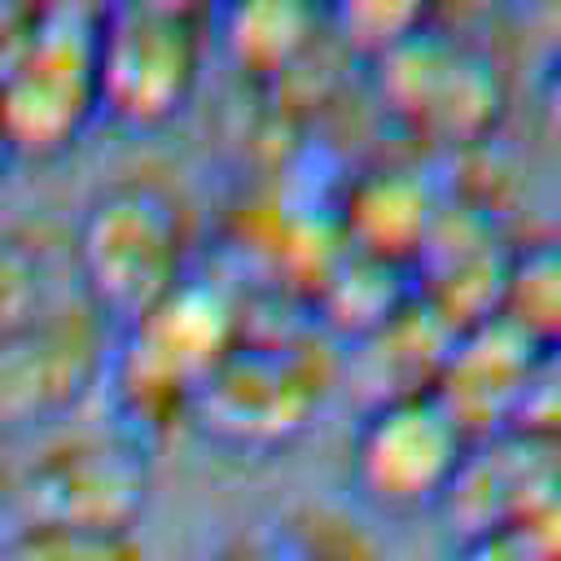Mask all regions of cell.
<instances>
[{
    "label": "cell",
    "instance_id": "1",
    "mask_svg": "<svg viewBox=\"0 0 561 561\" xmlns=\"http://www.w3.org/2000/svg\"><path fill=\"white\" fill-rule=\"evenodd\" d=\"M193 210L175 184L149 171L101 184L70 232L75 294L110 324H127L167 298L193 267Z\"/></svg>",
    "mask_w": 561,
    "mask_h": 561
},
{
    "label": "cell",
    "instance_id": "2",
    "mask_svg": "<svg viewBox=\"0 0 561 561\" xmlns=\"http://www.w3.org/2000/svg\"><path fill=\"white\" fill-rule=\"evenodd\" d=\"M241 337V316L219 280L184 276L149 311L114 329L105 394L114 425L153 447L188 421L193 390Z\"/></svg>",
    "mask_w": 561,
    "mask_h": 561
},
{
    "label": "cell",
    "instance_id": "3",
    "mask_svg": "<svg viewBox=\"0 0 561 561\" xmlns=\"http://www.w3.org/2000/svg\"><path fill=\"white\" fill-rule=\"evenodd\" d=\"M96 114V4H31L0 70V136L13 162L66 153Z\"/></svg>",
    "mask_w": 561,
    "mask_h": 561
},
{
    "label": "cell",
    "instance_id": "4",
    "mask_svg": "<svg viewBox=\"0 0 561 561\" xmlns=\"http://www.w3.org/2000/svg\"><path fill=\"white\" fill-rule=\"evenodd\" d=\"M210 53V9L188 0L96 4V101L131 131L171 123L197 92Z\"/></svg>",
    "mask_w": 561,
    "mask_h": 561
},
{
    "label": "cell",
    "instance_id": "5",
    "mask_svg": "<svg viewBox=\"0 0 561 561\" xmlns=\"http://www.w3.org/2000/svg\"><path fill=\"white\" fill-rule=\"evenodd\" d=\"M114 329L79 298H57L0 324V438L44 430L105 381Z\"/></svg>",
    "mask_w": 561,
    "mask_h": 561
},
{
    "label": "cell",
    "instance_id": "6",
    "mask_svg": "<svg viewBox=\"0 0 561 561\" xmlns=\"http://www.w3.org/2000/svg\"><path fill=\"white\" fill-rule=\"evenodd\" d=\"M373 70L381 79V101L412 131L443 145L482 140L508 101L500 57L478 39L438 26L434 13L377 57Z\"/></svg>",
    "mask_w": 561,
    "mask_h": 561
},
{
    "label": "cell",
    "instance_id": "7",
    "mask_svg": "<svg viewBox=\"0 0 561 561\" xmlns=\"http://www.w3.org/2000/svg\"><path fill=\"white\" fill-rule=\"evenodd\" d=\"M153 491V447L114 421L70 434L13 469V522L136 530Z\"/></svg>",
    "mask_w": 561,
    "mask_h": 561
},
{
    "label": "cell",
    "instance_id": "8",
    "mask_svg": "<svg viewBox=\"0 0 561 561\" xmlns=\"http://www.w3.org/2000/svg\"><path fill=\"white\" fill-rule=\"evenodd\" d=\"M469 451L465 425L430 390H399L373 399L351 438V482L386 513H416L443 504Z\"/></svg>",
    "mask_w": 561,
    "mask_h": 561
},
{
    "label": "cell",
    "instance_id": "9",
    "mask_svg": "<svg viewBox=\"0 0 561 561\" xmlns=\"http://www.w3.org/2000/svg\"><path fill=\"white\" fill-rule=\"evenodd\" d=\"M316 399H320V386L298 364L294 346L259 342L241 329L228 355L193 390L188 421L224 447L254 451L298 434Z\"/></svg>",
    "mask_w": 561,
    "mask_h": 561
},
{
    "label": "cell",
    "instance_id": "10",
    "mask_svg": "<svg viewBox=\"0 0 561 561\" xmlns=\"http://www.w3.org/2000/svg\"><path fill=\"white\" fill-rule=\"evenodd\" d=\"M552 486H561V438L513 421L469 438V451L438 508L465 539L478 530L517 526Z\"/></svg>",
    "mask_w": 561,
    "mask_h": 561
},
{
    "label": "cell",
    "instance_id": "11",
    "mask_svg": "<svg viewBox=\"0 0 561 561\" xmlns=\"http://www.w3.org/2000/svg\"><path fill=\"white\" fill-rule=\"evenodd\" d=\"M539 351L543 346L508 316H473L469 324H456L430 390L451 408L469 438L491 434L522 416Z\"/></svg>",
    "mask_w": 561,
    "mask_h": 561
},
{
    "label": "cell",
    "instance_id": "12",
    "mask_svg": "<svg viewBox=\"0 0 561 561\" xmlns=\"http://www.w3.org/2000/svg\"><path fill=\"white\" fill-rule=\"evenodd\" d=\"M324 31V9L298 0H259L228 4L210 13V44H219L250 75L289 70Z\"/></svg>",
    "mask_w": 561,
    "mask_h": 561
},
{
    "label": "cell",
    "instance_id": "13",
    "mask_svg": "<svg viewBox=\"0 0 561 561\" xmlns=\"http://www.w3.org/2000/svg\"><path fill=\"white\" fill-rule=\"evenodd\" d=\"M241 552L245 561H390L355 517L329 504L280 513L259 539L241 543Z\"/></svg>",
    "mask_w": 561,
    "mask_h": 561
},
{
    "label": "cell",
    "instance_id": "14",
    "mask_svg": "<svg viewBox=\"0 0 561 561\" xmlns=\"http://www.w3.org/2000/svg\"><path fill=\"white\" fill-rule=\"evenodd\" d=\"M495 311L539 346H561V237L526 241L504 259Z\"/></svg>",
    "mask_w": 561,
    "mask_h": 561
},
{
    "label": "cell",
    "instance_id": "15",
    "mask_svg": "<svg viewBox=\"0 0 561 561\" xmlns=\"http://www.w3.org/2000/svg\"><path fill=\"white\" fill-rule=\"evenodd\" d=\"M0 561H145L136 530L66 526V522H9Z\"/></svg>",
    "mask_w": 561,
    "mask_h": 561
},
{
    "label": "cell",
    "instance_id": "16",
    "mask_svg": "<svg viewBox=\"0 0 561 561\" xmlns=\"http://www.w3.org/2000/svg\"><path fill=\"white\" fill-rule=\"evenodd\" d=\"M430 9L421 4H381V0H364V4H337V9H324V26L346 44L355 48L359 57L377 61L386 57L403 35H412L421 22H425Z\"/></svg>",
    "mask_w": 561,
    "mask_h": 561
},
{
    "label": "cell",
    "instance_id": "17",
    "mask_svg": "<svg viewBox=\"0 0 561 561\" xmlns=\"http://www.w3.org/2000/svg\"><path fill=\"white\" fill-rule=\"evenodd\" d=\"M517 421L561 438V346L539 351V364H535V377H530V390H526Z\"/></svg>",
    "mask_w": 561,
    "mask_h": 561
},
{
    "label": "cell",
    "instance_id": "18",
    "mask_svg": "<svg viewBox=\"0 0 561 561\" xmlns=\"http://www.w3.org/2000/svg\"><path fill=\"white\" fill-rule=\"evenodd\" d=\"M451 561H543V557L517 526H495V530L465 535Z\"/></svg>",
    "mask_w": 561,
    "mask_h": 561
},
{
    "label": "cell",
    "instance_id": "19",
    "mask_svg": "<svg viewBox=\"0 0 561 561\" xmlns=\"http://www.w3.org/2000/svg\"><path fill=\"white\" fill-rule=\"evenodd\" d=\"M517 530L539 548L543 561H561V486H552L522 522Z\"/></svg>",
    "mask_w": 561,
    "mask_h": 561
},
{
    "label": "cell",
    "instance_id": "20",
    "mask_svg": "<svg viewBox=\"0 0 561 561\" xmlns=\"http://www.w3.org/2000/svg\"><path fill=\"white\" fill-rule=\"evenodd\" d=\"M539 127L552 140V149H561V48L539 79Z\"/></svg>",
    "mask_w": 561,
    "mask_h": 561
},
{
    "label": "cell",
    "instance_id": "21",
    "mask_svg": "<svg viewBox=\"0 0 561 561\" xmlns=\"http://www.w3.org/2000/svg\"><path fill=\"white\" fill-rule=\"evenodd\" d=\"M26 13H31V4L0 0V70H4V61H9V53H13L18 35H22V26H26Z\"/></svg>",
    "mask_w": 561,
    "mask_h": 561
},
{
    "label": "cell",
    "instance_id": "22",
    "mask_svg": "<svg viewBox=\"0 0 561 561\" xmlns=\"http://www.w3.org/2000/svg\"><path fill=\"white\" fill-rule=\"evenodd\" d=\"M13 522V469L0 460V535L9 530Z\"/></svg>",
    "mask_w": 561,
    "mask_h": 561
},
{
    "label": "cell",
    "instance_id": "23",
    "mask_svg": "<svg viewBox=\"0 0 561 561\" xmlns=\"http://www.w3.org/2000/svg\"><path fill=\"white\" fill-rule=\"evenodd\" d=\"M9 167H13V153H9V145H4V136H0V184H4Z\"/></svg>",
    "mask_w": 561,
    "mask_h": 561
},
{
    "label": "cell",
    "instance_id": "24",
    "mask_svg": "<svg viewBox=\"0 0 561 561\" xmlns=\"http://www.w3.org/2000/svg\"><path fill=\"white\" fill-rule=\"evenodd\" d=\"M215 561H245V552H241V548H232V552H224V557H215Z\"/></svg>",
    "mask_w": 561,
    "mask_h": 561
}]
</instances>
